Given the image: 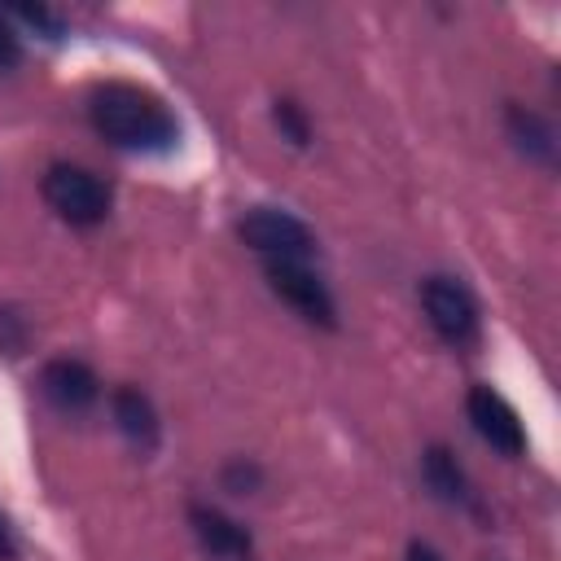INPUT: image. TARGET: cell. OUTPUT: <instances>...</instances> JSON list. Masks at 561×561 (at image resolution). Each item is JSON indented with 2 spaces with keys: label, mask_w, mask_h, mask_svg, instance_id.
I'll list each match as a JSON object with an SVG mask.
<instances>
[{
  "label": "cell",
  "mask_w": 561,
  "mask_h": 561,
  "mask_svg": "<svg viewBox=\"0 0 561 561\" xmlns=\"http://www.w3.org/2000/svg\"><path fill=\"white\" fill-rule=\"evenodd\" d=\"M88 114H92V127L110 145L131 149V153H167L180 140L175 114L153 92L131 88V83H105V88H96Z\"/></svg>",
  "instance_id": "obj_1"
},
{
  "label": "cell",
  "mask_w": 561,
  "mask_h": 561,
  "mask_svg": "<svg viewBox=\"0 0 561 561\" xmlns=\"http://www.w3.org/2000/svg\"><path fill=\"white\" fill-rule=\"evenodd\" d=\"M44 202L75 228H96L110 215V188L101 184V175H92L88 167L75 162H53L44 171Z\"/></svg>",
  "instance_id": "obj_2"
},
{
  "label": "cell",
  "mask_w": 561,
  "mask_h": 561,
  "mask_svg": "<svg viewBox=\"0 0 561 561\" xmlns=\"http://www.w3.org/2000/svg\"><path fill=\"white\" fill-rule=\"evenodd\" d=\"M237 232H241V241H245L254 254H263V263H276V259H285V263H307V259L316 254V232H311L298 215L276 210V206H254V210H245L241 224H237Z\"/></svg>",
  "instance_id": "obj_3"
},
{
  "label": "cell",
  "mask_w": 561,
  "mask_h": 561,
  "mask_svg": "<svg viewBox=\"0 0 561 561\" xmlns=\"http://www.w3.org/2000/svg\"><path fill=\"white\" fill-rule=\"evenodd\" d=\"M421 307H425V320L434 324V333L447 346L465 351V346L478 342V329H482L478 302H473V294L456 276H430L421 285Z\"/></svg>",
  "instance_id": "obj_4"
},
{
  "label": "cell",
  "mask_w": 561,
  "mask_h": 561,
  "mask_svg": "<svg viewBox=\"0 0 561 561\" xmlns=\"http://www.w3.org/2000/svg\"><path fill=\"white\" fill-rule=\"evenodd\" d=\"M267 280H272V289H276L307 324H320V329H333V324H337L333 294H329V285H324L307 263H285V259H276V263H267Z\"/></svg>",
  "instance_id": "obj_5"
},
{
  "label": "cell",
  "mask_w": 561,
  "mask_h": 561,
  "mask_svg": "<svg viewBox=\"0 0 561 561\" xmlns=\"http://www.w3.org/2000/svg\"><path fill=\"white\" fill-rule=\"evenodd\" d=\"M465 412H469L478 438L491 443L500 456H522V451H526V430H522L513 403H508L500 390H491V386H469Z\"/></svg>",
  "instance_id": "obj_6"
},
{
  "label": "cell",
  "mask_w": 561,
  "mask_h": 561,
  "mask_svg": "<svg viewBox=\"0 0 561 561\" xmlns=\"http://www.w3.org/2000/svg\"><path fill=\"white\" fill-rule=\"evenodd\" d=\"M39 390H44V399H48L53 408H61V412H83V408L96 403L101 381H96V373H92L83 359L61 355V359H48V364L39 368Z\"/></svg>",
  "instance_id": "obj_7"
},
{
  "label": "cell",
  "mask_w": 561,
  "mask_h": 561,
  "mask_svg": "<svg viewBox=\"0 0 561 561\" xmlns=\"http://www.w3.org/2000/svg\"><path fill=\"white\" fill-rule=\"evenodd\" d=\"M188 526L202 543L206 557L215 561H250L254 557V539L245 526H237L228 513L210 508V504H188Z\"/></svg>",
  "instance_id": "obj_8"
},
{
  "label": "cell",
  "mask_w": 561,
  "mask_h": 561,
  "mask_svg": "<svg viewBox=\"0 0 561 561\" xmlns=\"http://www.w3.org/2000/svg\"><path fill=\"white\" fill-rule=\"evenodd\" d=\"M110 412H114L118 434H123L131 447H140V451H153V447H158L162 430H158V412H153V403H149L145 390L118 386V390L110 394Z\"/></svg>",
  "instance_id": "obj_9"
},
{
  "label": "cell",
  "mask_w": 561,
  "mask_h": 561,
  "mask_svg": "<svg viewBox=\"0 0 561 561\" xmlns=\"http://www.w3.org/2000/svg\"><path fill=\"white\" fill-rule=\"evenodd\" d=\"M504 123H508L513 145H517L526 158H535V162H543V167L557 162V136H552V127H548L535 110H526V105H508Z\"/></svg>",
  "instance_id": "obj_10"
},
{
  "label": "cell",
  "mask_w": 561,
  "mask_h": 561,
  "mask_svg": "<svg viewBox=\"0 0 561 561\" xmlns=\"http://www.w3.org/2000/svg\"><path fill=\"white\" fill-rule=\"evenodd\" d=\"M421 469H425V482H430V491L438 495V500H447V504H465L469 500V482H465V469L456 465V456L447 451V447H425V456H421Z\"/></svg>",
  "instance_id": "obj_11"
},
{
  "label": "cell",
  "mask_w": 561,
  "mask_h": 561,
  "mask_svg": "<svg viewBox=\"0 0 561 561\" xmlns=\"http://www.w3.org/2000/svg\"><path fill=\"white\" fill-rule=\"evenodd\" d=\"M272 123H276L280 136H285L289 145H298V149L311 140V123H307V114H302L298 101H276V105H272Z\"/></svg>",
  "instance_id": "obj_12"
},
{
  "label": "cell",
  "mask_w": 561,
  "mask_h": 561,
  "mask_svg": "<svg viewBox=\"0 0 561 561\" xmlns=\"http://www.w3.org/2000/svg\"><path fill=\"white\" fill-rule=\"evenodd\" d=\"M4 18H18V22L35 26L44 39H61V31H66V22H61L53 9H44V4H18V9H9Z\"/></svg>",
  "instance_id": "obj_13"
},
{
  "label": "cell",
  "mask_w": 561,
  "mask_h": 561,
  "mask_svg": "<svg viewBox=\"0 0 561 561\" xmlns=\"http://www.w3.org/2000/svg\"><path fill=\"white\" fill-rule=\"evenodd\" d=\"M22 346H26V316L13 307H0V351L22 355Z\"/></svg>",
  "instance_id": "obj_14"
},
{
  "label": "cell",
  "mask_w": 561,
  "mask_h": 561,
  "mask_svg": "<svg viewBox=\"0 0 561 561\" xmlns=\"http://www.w3.org/2000/svg\"><path fill=\"white\" fill-rule=\"evenodd\" d=\"M18 61H22V44H18V35H13L9 18L0 13V70H13Z\"/></svg>",
  "instance_id": "obj_15"
},
{
  "label": "cell",
  "mask_w": 561,
  "mask_h": 561,
  "mask_svg": "<svg viewBox=\"0 0 561 561\" xmlns=\"http://www.w3.org/2000/svg\"><path fill=\"white\" fill-rule=\"evenodd\" d=\"M224 482L237 491V495H245L254 482H259V469L254 465H228V473H224Z\"/></svg>",
  "instance_id": "obj_16"
},
{
  "label": "cell",
  "mask_w": 561,
  "mask_h": 561,
  "mask_svg": "<svg viewBox=\"0 0 561 561\" xmlns=\"http://www.w3.org/2000/svg\"><path fill=\"white\" fill-rule=\"evenodd\" d=\"M408 561H443L430 543H408Z\"/></svg>",
  "instance_id": "obj_17"
},
{
  "label": "cell",
  "mask_w": 561,
  "mask_h": 561,
  "mask_svg": "<svg viewBox=\"0 0 561 561\" xmlns=\"http://www.w3.org/2000/svg\"><path fill=\"white\" fill-rule=\"evenodd\" d=\"M9 557H13V535H9V526L0 517V561H9Z\"/></svg>",
  "instance_id": "obj_18"
}]
</instances>
